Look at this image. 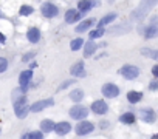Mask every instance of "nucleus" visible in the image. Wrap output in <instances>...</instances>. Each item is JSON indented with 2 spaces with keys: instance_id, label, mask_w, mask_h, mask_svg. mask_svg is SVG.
<instances>
[{
  "instance_id": "obj_1",
  "label": "nucleus",
  "mask_w": 158,
  "mask_h": 139,
  "mask_svg": "<svg viewBox=\"0 0 158 139\" xmlns=\"http://www.w3.org/2000/svg\"><path fill=\"white\" fill-rule=\"evenodd\" d=\"M155 3H156V0H141V3L138 5V8L137 9H133L132 11V20H141V19H144L147 14H149V11L155 6Z\"/></svg>"
},
{
  "instance_id": "obj_2",
  "label": "nucleus",
  "mask_w": 158,
  "mask_h": 139,
  "mask_svg": "<svg viewBox=\"0 0 158 139\" xmlns=\"http://www.w3.org/2000/svg\"><path fill=\"white\" fill-rule=\"evenodd\" d=\"M119 74L129 80H133V79H137L140 76V70L138 66H135V65H124L121 70H119Z\"/></svg>"
},
{
  "instance_id": "obj_3",
  "label": "nucleus",
  "mask_w": 158,
  "mask_h": 139,
  "mask_svg": "<svg viewBox=\"0 0 158 139\" xmlns=\"http://www.w3.org/2000/svg\"><path fill=\"white\" fill-rule=\"evenodd\" d=\"M70 116L73 119H78V121H84L87 116H88V108H85L84 105H79L76 104L75 107L70 108Z\"/></svg>"
},
{
  "instance_id": "obj_4",
  "label": "nucleus",
  "mask_w": 158,
  "mask_h": 139,
  "mask_svg": "<svg viewBox=\"0 0 158 139\" xmlns=\"http://www.w3.org/2000/svg\"><path fill=\"white\" fill-rule=\"evenodd\" d=\"M33 79V70H25V71H22L20 76H19V84H20V88L22 91H27L28 90V85Z\"/></svg>"
},
{
  "instance_id": "obj_5",
  "label": "nucleus",
  "mask_w": 158,
  "mask_h": 139,
  "mask_svg": "<svg viewBox=\"0 0 158 139\" xmlns=\"http://www.w3.org/2000/svg\"><path fill=\"white\" fill-rule=\"evenodd\" d=\"M144 37L146 39H153L158 37V16L152 19V22L149 23V27L144 31Z\"/></svg>"
},
{
  "instance_id": "obj_6",
  "label": "nucleus",
  "mask_w": 158,
  "mask_h": 139,
  "mask_svg": "<svg viewBox=\"0 0 158 139\" xmlns=\"http://www.w3.org/2000/svg\"><path fill=\"white\" fill-rule=\"evenodd\" d=\"M40 11H42V16L47 17V19L56 17L59 14V8L56 5H53V3H43L42 8H40Z\"/></svg>"
},
{
  "instance_id": "obj_7",
  "label": "nucleus",
  "mask_w": 158,
  "mask_h": 139,
  "mask_svg": "<svg viewBox=\"0 0 158 139\" xmlns=\"http://www.w3.org/2000/svg\"><path fill=\"white\" fill-rule=\"evenodd\" d=\"M102 94L105 96V98H108V99H112V98H116L118 94H119V88L115 85V84H105V85H102Z\"/></svg>"
},
{
  "instance_id": "obj_8",
  "label": "nucleus",
  "mask_w": 158,
  "mask_h": 139,
  "mask_svg": "<svg viewBox=\"0 0 158 139\" xmlns=\"http://www.w3.org/2000/svg\"><path fill=\"white\" fill-rule=\"evenodd\" d=\"M95 130V125L88 121H81L78 125H76V134L82 136V134H88Z\"/></svg>"
},
{
  "instance_id": "obj_9",
  "label": "nucleus",
  "mask_w": 158,
  "mask_h": 139,
  "mask_svg": "<svg viewBox=\"0 0 158 139\" xmlns=\"http://www.w3.org/2000/svg\"><path fill=\"white\" fill-rule=\"evenodd\" d=\"M54 105V101L53 99H43V101H37L36 104H33L31 105V111H34V113H37V111H42V110H45L47 107H53Z\"/></svg>"
},
{
  "instance_id": "obj_10",
  "label": "nucleus",
  "mask_w": 158,
  "mask_h": 139,
  "mask_svg": "<svg viewBox=\"0 0 158 139\" xmlns=\"http://www.w3.org/2000/svg\"><path fill=\"white\" fill-rule=\"evenodd\" d=\"M84 62H76L72 68H70V74L76 76V77H84L85 76V68H84Z\"/></svg>"
},
{
  "instance_id": "obj_11",
  "label": "nucleus",
  "mask_w": 158,
  "mask_h": 139,
  "mask_svg": "<svg viewBox=\"0 0 158 139\" xmlns=\"http://www.w3.org/2000/svg\"><path fill=\"white\" fill-rule=\"evenodd\" d=\"M92 110H93V113H96V114H105V113L108 111V105H107L104 101H95V102L92 104Z\"/></svg>"
},
{
  "instance_id": "obj_12",
  "label": "nucleus",
  "mask_w": 158,
  "mask_h": 139,
  "mask_svg": "<svg viewBox=\"0 0 158 139\" xmlns=\"http://www.w3.org/2000/svg\"><path fill=\"white\" fill-rule=\"evenodd\" d=\"M140 116H141V119L147 124H152L155 122V111L150 110V108H143L140 110Z\"/></svg>"
},
{
  "instance_id": "obj_13",
  "label": "nucleus",
  "mask_w": 158,
  "mask_h": 139,
  "mask_svg": "<svg viewBox=\"0 0 158 139\" xmlns=\"http://www.w3.org/2000/svg\"><path fill=\"white\" fill-rule=\"evenodd\" d=\"M81 17H82V14H81L78 9H68V11L65 12V22H67V23H75V22H78Z\"/></svg>"
},
{
  "instance_id": "obj_14",
  "label": "nucleus",
  "mask_w": 158,
  "mask_h": 139,
  "mask_svg": "<svg viewBox=\"0 0 158 139\" xmlns=\"http://www.w3.org/2000/svg\"><path fill=\"white\" fill-rule=\"evenodd\" d=\"M27 39L31 42V43H36V42H39L40 40V30L39 28H30L28 30V33H27Z\"/></svg>"
},
{
  "instance_id": "obj_15",
  "label": "nucleus",
  "mask_w": 158,
  "mask_h": 139,
  "mask_svg": "<svg viewBox=\"0 0 158 139\" xmlns=\"http://www.w3.org/2000/svg\"><path fill=\"white\" fill-rule=\"evenodd\" d=\"M70 130H72V125H70L68 122H59V124H56V127H54V131H56L59 136L67 134Z\"/></svg>"
},
{
  "instance_id": "obj_16",
  "label": "nucleus",
  "mask_w": 158,
  "mask_h": 139,
  "mask_svg": "<svg viewBox=\"0 0 158 139\" xmlns=\"http://www.w3.org/2000/svg\"><path fill=\"white\" fill-rule=\"evenodd\" d=\"M143 99V93L141 91H129L127 93V101L130 102V104H137V102H140Z\"/></svg>"
},
{
  "instance_id": "obj_17",
  "label": "nucleus",
  "mask_w": 158,
  "mask_h": 139,
  "mask_svg": "<svg viewBox=\"0 0 158 139\" xmlns=\"http://www.w3.org/2000/svg\"><path fill=\"white\" fill-rule=\"evenodd\" d=\"M54 127H56V124H54L51 119H43V121L40 122V128H42V131H43V133L54 131Z\"/></svg>"
},
{
  "instance_id": "obj_18",
  "label": "nucleus",
  "mask_w": 158,
  "mask_h": 139,
  "mask_svg": "<svg viewBox=\"0 0 158 139\" xmlns=\"http://www.w3.org/2000/svg\"><path fill=\"white\" fill-rule=\"evenodd\" d=\"M96 51V43L95 42H87L85 45H84V57H90L93 53Z\"/></svg>"
},
{
  "instance_id": "obj_19",
  "label": "nucleus",
  "mask_w": 158,
  "mask_h": 139,
  "mask_svg": "<svg viewBox=\"0 0 158 139\" xmlns=\"http://www.w3.org/2000/svg\"><path fill=\"white\" fill-rule=\"evenodd\" d=\"M90 8H93L92 6V0H81V2L78 3V11L82 14V12H87Z\"/></svg>"
},
{
  "instance_id": "obj_20",
  "label": "nucleus",
  "mask_w": 158,
  "mask_h": 139,
  "mask_svg": "<svg viewBox=\"0 0 158 139\" xmlns=\"http://www.w3.org/2000/svg\"><path fill=\"white\" fill-rule=\"evenodd\" d=\"M115 19H116V14H115V12L105 14V16H104V17L99 20V27H101V28H104L105 25H108V23H110V22H113Z\"/></svg>"
},
{
  "instance_id": "obj_21",
  "label": "nucleus",
  "mask_w": 158,
  "mask_h": 139,
  "mask_svg": "<svg viewBox=\"0 0 158 139\" xmlns=\"http://www.w3.org/2000/svg\"><path fill=\"white\" fill-rule=\"evenodd\" d=\"M119 121H121L123 124H133V122H135V114H133V113H130V111H127V113L121 114Z\"/></svg>"
},
{
  "instance_id": "obj_22",
  "label": "nucleus",
  "mask_w": 158,
  "mask_h": 139,
  "mask_svg": "<svg viewBox=\"0 0 158 139\" xmlns=\"http://www.w3.org/2000/svg\"><path fill=\"white\" fill-rule=\"evenodd\" d=\"M70 99H72L73 102H81V101L84 99V91H82V90H75V91H72V93H70Z\"/></svg>"
},
{
  "instance_id": "obj_23",
  "label": "nucleus",
  "mask_w": 158,
  "mask_h": 139,
  "mask_svg": "<svg viewBox=\"0 0 158 139\" xmlns=\"http://www.w3.org/2000/svg\"><path fill=\"white\" fill-rule=\"evenodd\" d=\"M92 25H93V20H84V22H81L79 25H78L76 33H84V31H87Z\"/></svg>"
},
{
  "instance_id": "obj_24",
  "label": "nucleus",
  "mask_w": 158,
  "mask_h": 139,
  "mask_svg": "<svg viewBox=\"0 0 158 139\" xmlns=\"http://www.w3.org/2000/svg\"><path fill=\"white\" fill-rule=\"evenodd\" d=\"M141 54H143L144 57H150V59L158 60V51H155V50H150V48H143V50H141Z\"/></svg>"
},
{
  "instance_id": "obj_25",
  "label": "nucleus",
  "mask_w": 158,
  "mask_h": 139,
  "mask_svg": "<svg viewBox=\"0 0 158 139\" xmlns=\"http://www.w3.org/2000/svg\"><path fill=\"white\" fill-rule=\"evenodd\" d=\"M130 30V25L129 23H124V25H119V27H115V28H112V34H119V33H127Z\"/></svg>"
},
{
  "instance_id": "obj_26",
  "label": "nucleus",
  "mask_w": 158,
  "mask_h": 139,
  "mask_svg": "<svg viewBox=\"0 0 158 139\" xmlns=\"http://www.w3.org/2000/svg\"><path fill=\"white\" fill-rule=\"evenodd\" d=\"M22 139H43V134L42 131H30L22 136Z\"/></svg>"
},
{
  "instance_id": "obj_27",
  "label": "nucleus",
  "mask_w": 158,
  "mask_h": 139,
  "mask_svg": "<svg viewBox=\"0 0 158 139\" xmlns=\"http://www.w3.org/2000/svg\"><path fill=\"white\" fill-rule=\"evenodd\" d=\"M19 12H20V16H30V14L34 12V8L30 6V5H22L20 9H19Z\"/></svg>"
},
{
  "instance_id": "obj_28",
  "label": "nucleus",
  "mask_w": 158,
  "mask_h": 139,
  "mask_svg": "<svg viewBox=\"0 0 158 139\" xmlns=\"http://www.w3.org/2000/svg\"><path fill=\"white\" fill-rule=\"evenodd\" d=\"M104 33H105V30L104 28H101V27H98L96 30H93V31H90V39H98V37H101V36H104Z\"/></svg>"
},
{
  "instance_id": "obj_29",
  "label": "nucleus",
  "mask_w": 158,
  "mask_h": 139,
  "mask_svg": "<svg viewBox=\"0 0 158 139\" xmlns=\"http://www.w3.org/2000/svg\"><path fill=\"white\" fill-rule=\"evenodd\" d=\"M28 104L27 105H24V107H20L19 110H16V114H17V118H20V119H24V118H27V114H28Z\"/></svg>"
},
{
  "instance_id": "obj_30",
  "label": "nucleus",
  "mask_w": 158,
  "mask_h": 139,
  "mask_svg": "<svg viewBox=\"0 0 158 139\" xmlns=\"http://www.w3.org/2000/svg\"><path fill=\"white\" fill-rule=\"evenodd\" d=\"M82 45H84V39H75V40L70 43V48H72L73 51H78Z\"/></svg>"
},
{
  "instance_id": "obj_31",
  "label": "nucleus",
  "mask_w": 158,
  "mask_h": 139,
  "mask_svg": "<svg viewBox=\"0 0 158 139\" xmlns=\"http://www.w3.org/2000/svg\"><path fill=\"white\" fill-rule=\"evenodd\" d=\"M6 68H8V60L5 57H0V73L6 71Z\"/></svg>"
},
{
  "instance_id": "obj_32",
  "label": "nucleus",
  "mask_w": 158,
  "mask_h": 139,
  "mask_svg": "<svg viewBox=\"0 0 158 139\" xmlns=\"http://www.w3.org/2000/svg\"><path fill=\"white\" fill-rule=\"evenodd\" d=\"M34 57V53H27L24 57H22V62H28V60H31Z\"/></svg>"
},
{
  "instance_id": "obj_33",
  "label": "nucleus",
  "mask_w": 158,
  "mask_h": 139,
  "mask_svg": "<svg viewBox=\"0 0 158 139\" xmlns=\"http://www.w3.org/2000/svg\"><path fill=\"white\" fill-rule=\"evenodd\" d=\"M149 88L150 90H158V80H152L150 85H149Z\"/></svg>"
},
{
  "instance_id": "obj_34",
  "label": "nucleus",
  "mask_w": 158,
  "mask_h": 139,
  "mask_svg": "<svg viewBox=\"0 0 158 139\" xmlns=\"http://www.w3.org/2000/svg\"><path fill=\"white\" fill-rule=\"evenodd\" d=\"M73 82H75V80H72V79H70V80H67V82H64V84L61 85V88H59V90H64V88H67L68 85H72Z\"/></svg>"
},
{
  "instance_id": "obj_35",
  "label": "nucleus",
  "mask_w": 158,
  "mask_h": 139,
  "mask_svg": "<svg viewBox=\"0 0 158 139\" xmlns=\"http://www.w3.org/2000/svg\"><path fill=\"white\" fill-rule=\"evenodd\" d=\"M152 74H153L155 77H158V63H156L155 66H152Z\"/></svg>"
},
{
  "instance_id": "obj_36",
  "label": "nucleus",
  "mask_w": 158,
  "mask_h": 139,
  "mask_svg": "<svg viewBox=\"0 0 158 139\" xmlns=\"http://www.w3.org/2000/svg\"><path fill=\"white\" fill-rule=\"evenodd\" d=\"M5 42H6V37H5V36H3L2 33H0V45H3Z\"/></svg>"
},
{
  "instance_id": "obj_37",
  "label": "nucleus",
  "mask_w": 158,
  "mask_h": 139,
  "mask_svg": "<svg viewBox=\"0 0 158 139\" xmlns=\"http://www.w3.org/2000/svg\"><path fill=\"white\" fill-rule=\"evenodd\" d=\"M99 5H101L99 0H92V6H99Z\"/></svg>"
},
{
  "instance_id": "obj_38",
  "label": "nucleus",
  "mask_w": 158,
  "mask_h": 139,
  "mask_svg": "<svg viewBox=\"0 0 158 139\" xmlns=\"http://www.w3.org/2000/svg\"><path fill=\"white\" fill-rule=\"evenodd\" d=\"M99 127H101V128H105V127H108V122H107V121H102V122L99 124Z\"/></svg>"
},
{
  "instance_id": "obj_39",
  "label": "nucleus",
  "mask_w": 158,
  "mask_h": 139,
  "mask_svg": "<svg viewBox=\"0 0 158 139\" xmlns=\"http://www.w3.org/2000/svg\"><path fill=\"white\" fill-rule=\"evenodd\" d=\"M37 66V63L36 62H33V63H30V70H33V68H36Z\"/></svg>"
},
{
  "instance_id": "obj_40",
  "label": "nucleus",
  "mask_w": 158,
  "mask_h": 139,
  "mask_svg": "<svg viewBox=\"0 0 158 139\" xmlns=\"http://www.w3.org/2000/svg\"><path fill=\"white\" fill-rule=\"evenodd\" d=\"M152 139H158V133H156V134H153V136H152Z\"/></svg>"
},
{
  "instance_id": "obj_41",
  "label": "nucleus",
  "mask_w": 158,
  "mask_h": 139,
  "mask_svg": "<svg viewBox=\"0 0 158 139\" xmlns=\"http://www.w3.org/2000/svg\"><path fill=\"white\" fill-rule=\"evenodd\" d=\"M0 17H2V12H0Z\"/></svg>"
}]
</instances>
